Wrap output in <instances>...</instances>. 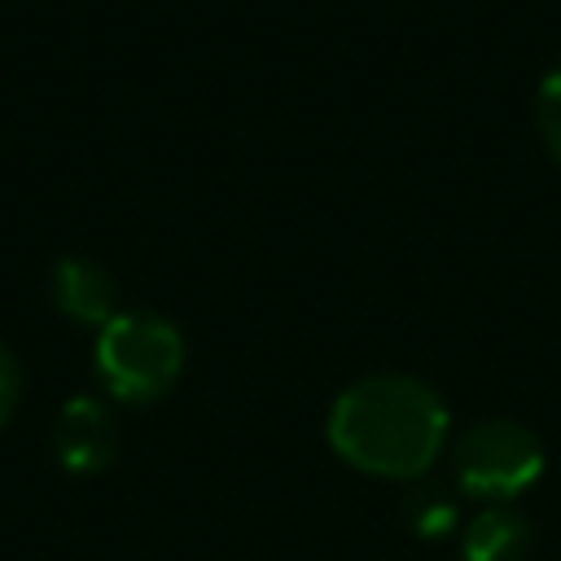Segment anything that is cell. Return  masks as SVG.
<instances>
[{
  "mask_svg": "<svg viewBox=\"0 0 561 561\" xmlns=\"http://www.w3.org/2000/svg\"><path fill=\"white\" fill-rule=\"evenodd\" d=\"M456 522H460V508H456V500L447 491H438V486L408 491V500H403V526L416 539H447L456 530Z\"/></svg>",
  "mask_w": 561,
  "mask_h": 561,
  "instance_id": "52a82bcc",
  "label": "cell"
},
{
  "mask_svg": "<svg viewBox=\"0 0 561 561\" xmlns=\"http://www.w3.org/2000/svg\"><path fill=\"white\" fill-rule=\"evenodd\" d=\"M451 473H456V486L469 500L513 504L526 486L539 482V473H543V443L526 425H517L508 416H491V421L469 425L456 438Z\"/></svg>",
  "mask_w": 561,
  "mask_h": 561,
  "instance_id": "3957f363",
  "label": "cell"
},
{
  "mask_svg": "<svg viewBox=\"0 0 561 561\" xmlns=\"http://www.w3.org/2000/svg\"><path fill=\"white\" fill-rule=\"evenodd\" d=\"M53 451L70 473H101L118 451L114 412L96 394L66 399L53 425Z\"/></svg>",
  "mask_w": 561,
  "mask_h": 561,
  "instance_id": "277c9868",
  "label": "cell"
},
{
  "mask_svg": "<svg viewBox=\"0 0 561 561\" xmlns=\"http://www.w3.org/2000/svg\"><path fill=\"white\" fill-rule=\"evenodd\" d=\"M53 302L70 316V320H83V324H105L118 307H114V280L110 272L96 263V259H83V254H61L53 263Z\"/></svg>",
  "mask_w": 561,
  "mask_h": 561,
  "instance_id": "5b68a950",
  "label": "cell"
},
{
  "mask_svg": "<svg viewBox=\"0 0 561 561\" xmlns=\"http://www.w3.org/2000/svg\"><path fill=\"white\" fill-rule=\"evenodd\" d=\"M535 127H539L548 153L561 162V66L548 70L535 88Z\"/></svg>",
  "mask_w": 561,
  "mask_h": 561,
  "instance_id": "ba28073f",
  "label": "cell"
},
{
  "mask_svg": "<svg viewBox=\"0 0 561 561\" xmlns=\"http://www.w3.org/2000/svg\"><path fill=\"white\" fill-rule=\"evenodd\" d=\"M443 394L412 373L351 381L329 408V447L373 478H421L447 443Z\"/></svg>",
  "mask_w": 561,
  "mask_h": 561,
  "instance_id": "6da1fadb",
  "label": "cell"
},
{
  "mask_svg": "<svg viewBox=\"0 0 561 561\" xmlns=\"http://www.w3.org/2000/svg\"><path fill=\"white\" fill-rule=\"evenodd\" d=\"M18 394H22V368H18V355L0 342V425L18 408Z\"/></svg>",
  "mask_w": 561,
  "mask_h": 561,
  "instance_id": "9c48e42d",
  "label": "cell"
},
{
  "mask_svg": "<svg viewBox=\"0 0 561 561\" xmlns=\"http://www.w3.org/2000/svg\"><path fill=\"white\" fill-rule=\"evenodd\" d=\"M184 337L158 311H114L96 333V373L123 403H149L175 386Z\"/></svg>",
  "mask_w": 561,
  "mask_h": 561,
  "instance_id": "7a4b0ae2",
  "label": "cell"
},
{
  "mask_svg": "<svg viewBox=\"0 0 561 561\" xmlns=\"http://www.w3.org/2000/svg\"><path fill=\"white\" fill-rule=\"evenodd\" d=\"M465 561H526L530 557V522L513 504H482L460 530Z\"/></svg>",
  "mask_w": 561,
  "mask_h": 561,
  "instance_id": "8992f818",
  "label": "cell"
}]
</instances>
